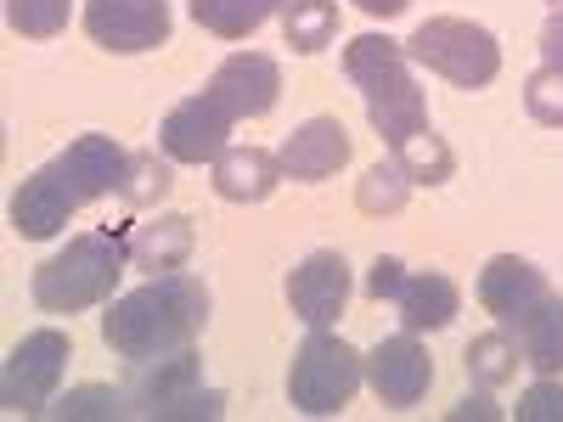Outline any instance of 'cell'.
I'll use <instances>...</instances> for the list:
<instances>
[{"label":"cell","instance_id":"1","mask_svg":"<svg viewBox=\"0 0 563 422\" xmlns=\"http://www.w3.org/2000/svg\"><path fill=\"white\" fill-rule=\"evenodd\" d=\"M203 326H209V288L186 270H169V276H153L147 288L108 304L102 338L113 355L141 366V360H158L175 349H192V338Z\"/></svg>","mask_w":563,"mask_h":422},{"label":"cell","instance_id":"2","mask_svg":"<svg viewBox=\"0 0 563 422\" xmlns=\"http://www.w3.org/2000/svg\"><path fill=\"white\" fill-rule=\"evenodd\" d=\"M406 63H411L406 45L389 40V34H355L344 45V74L355 79L372 130H378L389 147H400L417 130H429V102H422V90H417Z\"/></svg>","mask_w":563,"mask_h":422},{"label":"cell","instance_id":"3","mask_svg":"<svg viewBox=\"0 0 563 422\" xmlns=\"http://www.w3.org/2000/svg\"><path fill=\"white\" fill-rule=\"evenodd\" d=\"M130 265V237L113 225H97V231H79V237L52 254L40 270H34V304L52 310V315H74V310H90L113 293V281L124 276Z\"/></svg>","mask_w":563,"mask_h":422},{"label":"cell","instance_id":"4","mask_svg":"<svg viewBox=\"0 0 563 422\" xmlns=\"http://www.w3.org/2000/svg\"><path fill=\"white\" fill-rule=\"evenodd\" d=\"M406 57L422 63L429 74L462 85V90H479L501 74V45L485 23H467V18H429L417 23V34L406 40Z\"/></svg>","mask_w":563,"mask_h":422},{"label":"cell","instance_id":"5","mask_svg":"<svg viewBox=\"0 0 563 422\" xmlns=\"http://www.w3.org/2000/svg\"><path fill=\"white\" fill-rule=\"evenodd\" d=\"M361 378H366V355H355L327 326H310V338L294 349V366H288V400L305 417H333L355 400Z\"/></svg>","mask_w":563,"mask_h":422},{"label":"cell","instance_id":"6","mask_svg":"<svg viewBox=\"0 0 563 422\" xmlns=\"http://www.w3.org/2000/svg\"><path fill=\"white\" fill-rule=\"evenodd\" d=\"M124 400H130L135 417H153V422H203V417L225 411V395L198 384V355L192 349L141 360Z\"/></svg>","mask_w":563,"mask_h":422},{"label":"cell","instance_id":"7","mask_svg":"<svg viewBox=\"0 0 563 422\" xmlns=\"http://www.w3.org/2000/svg\"><path fill=\"white\" fill-rule=\"evenodd\" d=\"M68 360H74L68 333H57V326H40V333H29V338L7 355V371H0V406H7L12 417H40L45 406H52Z\"/></svg>","mask_w":563,"mask_h":422},{"label":"cell","instance_id":"8","mask_svg":"<svg viewBox=\"0 0 563 422\" xmlns=\"http://www.w3.org/2000/svg\"><path fill=\"white\" fill-rule=\"evenodd\" d=\"M85 34L119 57L153 52L169 40V0H85Z\"/></svg>","mask_w":563,"mask_h":422},{"label":"cell","instance_id":"9","mask_svg":"<svg viewBox=\"0 0 563 422\" xmlns=\"http://www.w3.org/2000/svg\"><path fill=\"white\" fill-rule=\"evenodd\" d=\"M79 203H85V192L68 180L63 158H52V164H40L12 192V231L29 237V243H45V237H57V231L68 225V214Z\"/></svg>","mask_w":563,"mask_h":422},{"label":"cell","instance_id":"10","mask_svg":"<svg viewBox=\"0 0 563 422\" xmlns=\"http://www.w3.org/2000/svg\"><path fill=\"white\" fill-rule=\"evenodd\" d=\"M366 384L389 411H411L434 389V360L417 344V333H395L366 355Z\"/></svg>","mask_w":563,"mask_h":422},{"label":"cell","instance_id":"11","mask_svg":"<svg viewBox=\"0 0 563 422\" xmlns=\"http://www.w3.org/2000/svg\"><path fill=\"white\" fill-rule=\"evenodd\" d=\"M231 119L209 90H198V97H186L180 108H169V119H164V130H158V147H164V158H175V164H214L220 153H225V135H231Z\"/></svg>","mask_w":563,"mask_h":422},{"label":"cell","instance_id":"12","mask_svg":"<svg viewBox=\"0 0 563 422\" xmlns=\"http://www.w3.org/2000/svg\"><path fill=\"white\" fill-rule=\"evenodd\" d=\"M203 90L231 119H265L276 108V97H282V68L265 52H231Z\"/></svg>","mask_w":563,"mask_h":422},{"label":"cell","instance_id":"13","mask_svg":"<svg viewBox=\"0 0 563 422\" xmlns=\"http://www.w3.org/2000/svg\"><path fill=\"white\" fill-rule=\"evenodd\" d=\"M288 304L305 326H333L350 304V265L333 248H316L288 270Z\"/></svg>","mask_w":563,"mask_h":422},{"label":"cell","instance_id":"14","mask_svg":"<svg viewBox=\"0 0 563 422\" xmlns=\"http://www.w3.org/2000/svg\"><path fill=\"white\" fill-rule=\"evenodd\" d=\"M288 180H327L350 164V130L339 119H305L276 153Z\"/></svg>","mask_w":563,"mask_h":422},{"label":"cell","instance_id":"15","mask_svg":"<svg viewBox=\"0 0 563 422\" xmlns=\"http://www.w3.org/2000/svg\"><path fill=\"white\" fill-rule=\"evenodd\" d=\"M541 293H547V276H541L530 259H519V254H496V259L479 270V304H485L501 326H512Z\"/></svg>","mask_w":563,"mask_h":422},{"label":"cell","instance_id":"16","mask_svg":"<svg viewBox=\"0 0 563 422\" xmlns=\"http://www.w3.org/2000/svg\"><path fill=\"white\" fill-rule=\"evenodd\" d=\"M395 304H400V326H406V333H440V326H451L456 310H462V288L445 270H411L400 281Z\"/></svg>","mask_w":563,"mask_h":422},{"label":"cell","instance_id":"17","mask_svg":"<svg viewBox=\"0 0 563 422\" xmlns=\"http://www.w3.org/2000/svg\"><path fill=\"white\" fill-rule=\"evenodd\" d=\"M507 333L519 338V355L525 366H536V378H558L563 371V299L558 293H541Z\"/></svg>","mask_w":563,"mask_h":422},{"label":"cell","instance_id":"18","mask_svg":"<svg viewBox=\"0 0 563 422\" xmlns=\"http://www.w3.org/2000/svg\"><path fill=\"white\" fill-rule=\"evenodd\" d=\"M63 158V169H68V180L85 192V203L90 198H108V192H119L124 186V169H130V153L119 147L113 135H79L68 153H57Z\"/></svg>","mask_w":563,"mask_h":422},{"label":"cell","instance_id":"19","mask_svg":"<svg viewBox=\"0 0 563 422\" xmlns=\"http://www.w3.org/2000/svg\"><path fill=\"white\" fill-rule=\"evenodd\" d=\"M276 180H282V164L265 147H225L214 158V192L225 203H265L276 192Z\"/></svg>","mask_w":563,"mask_h":422},{"label":"cell","instance_id":"20","mask_svg":"<svg viewBox=\"0 0 563 422\" xmlns=\"http://www.w3.org/2000/svg\"><path fill=\"white\" fill-rule=\"evenodd\" d=\"M192 220L186 214H158L153 225H135L130 237V265L135 270H153V276H169L192 259Z\"/></svg>","mask_w":563,"mask_h":422},{"label":"cell","instance_id":"21","mask_svg":"<svg viewBox=\"0 0 563 422\" xmlns=\"http://www.w3.org/2000/svg\"><path fill=\"white\" fill-rule=\"evenodd\" d=\"M192 23L220 34V40H249L271 12H288V0H186Z\"/></svg>","mask_w":563,"mask_h":422},{"label":"cell","instance_id":"22","mask_svg":"<svg viewBox=\"0 0 563 422\" xmlns=\"http://www.w3.org/2000/svg\"><path fill=\"white\" fill-rule=\"evenodd\" d=\"M282 34L299 57H316L333 45L339 34V0H288V12H282Z\"/></svg>","mask_w":563,"mask_h":422},{"label":"cell","instance_id":"23","mask_svg":"<svg viewBox=\"0 0 563 422\" xmlns=\"http://www.w3.org/2000/svg\"><path fill=\"white\" fill-rule=\"evenodd\" d=\"M462 360H467V378H474L479 389H501V384L519 378V338L501 326V333H485V338L467 344Z\"/></svg>","mask_w":563,"mask_h":422},{"label":"cell","instance_id":"24","mask_svg":"<svg viewBox=\"0 0 563 422\" xmlns=\"http://www.w3.org/2000/svg\"><path fill=\"white\" fill-rule=\"evenodd\" d=\"M395 164L406 169V180H411V186H445V180H451V169H456L451 147H445V141H440L434 130L406 135L400 147H395Z\"/></svg>","mask_w":563,"mask_h":422},{"label":"cell","instance_id":"25","mask_svg":"<svg viewBox=\"0 0 563 422\" xmlns=\"http://www.w3.org/2000/svg\"><path fill=\"white\" fill-rule=\"evenodd\" d=\"M175 158H158V153H130V169H124V186H119V198L130 209H153L175 192Z\"/></svg>","mask_w":563,"mask_h":422},{"label":"cell","instance_id":"26","mask_svg":"<svg viewBox=\"0 0 563 422\" xmlns=\"http://www.w3.org/2000/svg\"><path fill=\"white\" fill-rule=\"evenodd\" d=\"M124 411H130V400H124L119 389H108V384L68 389L57 406H45V417H63V422H113V417H124Z\"/></svg>","mask_w":563,"mask_h":422},{"label":"cell","instance_id":"27","mask_svg":"<svg viewBox=\"0 0 563 422\" xmlns=\"http://www.w3.org/2000/svg\"><path fill=\"white\" fill-rule=\"evenodd\" d=\"M406 192H411L406 169H400V164H378V169L361 175L355 203H361V214H400V209H406Z\"/></svg>","mask_w":563,"mask_h":422},{"label":"cell","instance_id":"28","mask_svg":"<svg viewBox=\"0 0 563 422\" xmlns=\"http://www.w3.org/2000/svg\"><path fill=\"white\" fill-rule=\"evenodd\" d=\"M68 12L74 0H7V23L23 34V40H52L68 29Z\"/></svg>","mask_w":563,"mask_h":422},{"label":"cell","instance_id":"29","mask_svg":"<svg viewBox=\"0 0 563 422\" xmlns=\"http://www.w3.org/2000/svg\"><path fill=\"white\" fill-rule=\"evenodd\" d=\"M525 108H530V119L536 124H563V68H541V74H530V85H525Z\"/></svg>","mask_w":563,"mask_h":422},{"label":"cell","instance_id":"30","mask_svg":"<svg viewBox=\"0 0 563 422\" xmlns=\"http://www.w3.org/2000/svg\"><path fill=\"white\" fill-rule=\"evenodd\" d=\"M519 422H563V384L558 378H536L519 395Z\"/></svg>","mask_w":563,"mask_h":422},{"label":"cell","instance_id":"31","mask_svg":"<svg viewBox=\"0 0 563 422\" xmlns=\"http://www.w3.org/2000/svg\"><path fill=\"white\" fill-rule=\"evenodd\" d=\"M400 281H406V265L395 254H378V259H372V276H366V293L372 299H395Z\"/></svg>","mask_w":563,"mask_h":422},{"label":"cell","instance_id":"32","mask_svg":"<svg viewBox=\"0 0 563 422\" xmlns=\"http://www.w3.org/2000/svg\"><path fill=\"white\" fill-rule=\"evenodd\" d=\"M541 57H547V68H563V7L541 29Z\"/></svg>","mask_w":563,"mask_h":422},{"label":"cell","instance_id":"33","mask_svg":"<svg viewBox=\"0 0 563 422\" xmlns=\"http://www.w3.org/2000/svg\"><path fill=\"white\" fill-rule=\"evenodd\" d=\"M467 417H485V422H496L501 411H496V400H485V395H467V400L451 411V422H467Z\"/></svg>","mask_w":563,"mask_h":422},{"label":"cell","instance_id":"34","mask_svg":"<svg viewBox=\"0 0 563 422\" xmlns=\"http://www.w3.org/2000/svg\"><path fill=\"white\" fill-rule=\"evenodd\" d=\"M355 7H361L366 18H400V12L411 7V0H355Z\"/></svg>","mask_w":563,"mask_h":422}]
</instances>
